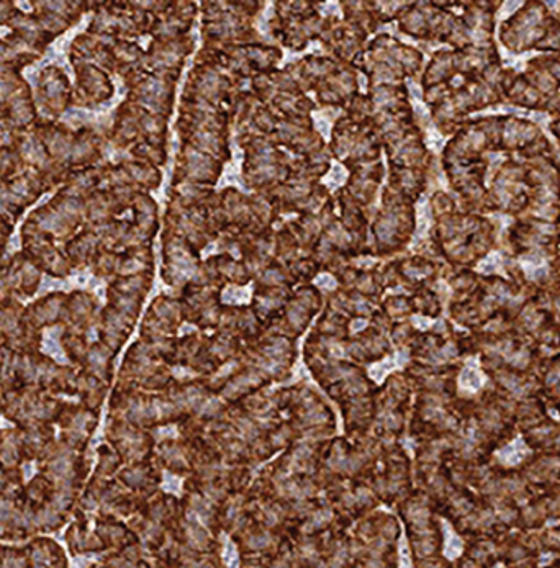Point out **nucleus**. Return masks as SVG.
Returning <instances> with one entry per match:
<instances>
[{"instance_id": "f257e3e1", "label": "nucleus", "mask_w": 560, "mask_h": 568, "mask_svg": "<svg viewBox=\"0 0 560 568\" xmlns=\"http://www.w3.org/2000/svg\"><path fill=\"white\" fill-rule=\"evenodd\" d=\"M89 20H91V17H84V20H82L79 26L72 27L67 33L58 37L57 40L50 44V48H48L47 53H44V57L41 58L40 61H37L32 67L23 69V78L30 82L33 91L37 89L38 74H40L41 69L50 67V64L64 69L67 74L70 75V81L74 84L75 75L74 71H72L70 60H68V51H70L71 41L74 40L75 34L81 33L82 30L88 27Z\"/></svg>"}, {"instance_id": "f03ea898", "label": "nucleus", "mask_w": 560, "mask_h": 568, "mask_svg": "<svg viewBox=\"0 0 560 568\" xmlns=\"http://www.w3.org/2000/svg\"><path fill=\"white\" fill-rule=\"evenodd\" d=\"M408 354L407 353H397L394 357H387L383 363L374 364V366L369 367L370 377L377 382V384H383L384 378L387 377V374H390L395 368L404 367L407 364Z\"/></svg>"}, {"instance_id": "7ed1b4c3", "label": "nucleus", "mask_w": 560, "mask_h": 568, "mask_svg": "<svg viewBox=\"0 0 560 568\" xmlns=\"http://www.w3.org/2000/svg\"><path fill=\"white\" fill-rule=\"evenodd\" d=\"M526 453H528V447L521 439L515 440L510 446L505 447L498 453V459L501 463L510 464V466H515V464L521 463L525 459Z\"/></svg>"}, {"instance_id": "20e7f679", "label": "nucleus", "mask_w": 560, "mask_h": 568, "mask_svg": "<svg viewBox=\"0 0 560 568\" xmlns=\"http://www.w3.org/2000/svg\"><path fill=\"white\" fill-rule=\"evenodd\" d=\"M460 387L466 388V390L477 392L483 385V377L480 374L479 368H477L476 364H469L466 368H464L462 374H460L459 378Z\"/></svg>"}, {"instance_id": "39448f33", "label": "nucleus", "mask_w": 560, "mask_h": 568, "mask_svg": "<svg viewBox=\"0 0 560 568\" xmlns=\"http://www.w3.org/2000/svg\"><path fill=\"white\" fill-rule=\"evenodd\" d=\"M53 192H48V194H44L43 197L40 199V201L33 203L32 206H29L27 209V212L23 213L22 216H20L19 222H17L16 225V233H13V236L10 237L9 243V253H12V251L20 250V229H22L23 223H26L27 216H29L30 212H33V210L38 209V206L44 205L48 201H51L53 199Z\"/></svg>"}, {"instance_id": "423d86ee", "label": "nucleus", "mask_w": 560, "mask_h": 568, "mask_svg": "<svg viewBox=\"0 0 560 568\" xmlns=\"http://www.w3.org/2000/svg\"><path fill=\"white\" fill-rule=\"evenodd\" d=\"M442 528H445L446 535L445 556L448 557V559H456V557H459L460 552H462V540L456 536V532L452 531L448 523L442 521Z\"/></svg>"}, {"instance_id": "0eeeda50", "label": "nucleus", "mask_w": 560, "mask_h": 568, "mask_svg": "<svg viewBox=\"0 0 560 568\" xmlns=\"http://www.w3.org/2000/svg\"><path fill=\"white\" fill-rule=\"evenodd\" d=\"M223 562H225L226 568H240V554L238 549H236L233 540L230 539L228 536L223 535Z\"/></svg>"}, {"instance_id": "6e6552de", "label": "nucleus", "mask_w": 560, "mask_h": 568, "mask_svg": "<svg viewBox=\"0 0 560 568\" xmlns=\"http://www.w3.org/2000/svg\"><path fill=\"white\" fill-rule=\"evenodd\" d=\"M251 301V287L236 288L230 287L223 292V302L225 303H247Z\"/></svg>"}, {"instance_id": "1a4fd4ad", "label": "nucleus", "mask_w": 560, "mask_h": 568, "mask_svg": "<svg viewBox=\"0 0 560 568\" xmlns=\"http://www.w3.org/2000/svg\"><path fill=\"white\" fill-rule=\"evenodd\" d=\"M163 490L166 491V494H173L181 497L182 478L175 477V475L170 474V471H164Z\"/></svg>"}, {"instance_id": "9d476101", "label": "nucleus", "mask_w": 560, "mask_h": 568, "mask_svg": "<svg viewBox=\"0 0 560 568\" xmlns=\"http://www.w3.org/2000/svg\"><path fill=\"white\" fill-rule=\"evenodd\" d=\"M398 559H400V567L398 568H414L411 566L410 549H408L407 536L405 531L401 532L400 542H398Z\"/></svg>"}, {"instance_id": "9b49d317", "label": "nucleus", "mask_w": 560, "mask_h": 568, "mask_svg": "<svg viewBox=\"0 0 560 568\" xmlns=\"http://www.w3.org/2000/svg\"><path fill=\"white\" fill-rule=\"evenodd\" d=\"M315 284L319 288H328V291L336 287V281L329 274H322L319 277H316Z\"/></svg>"}, {"instance_id": "f8f14e48", "label": "nucleus", "mask_w": 560, "mask_h": 568, "mask_svg": "<svg viewBox=\"0 0 560 568\" xmlns=\"http://www.w3.org/2000/svg\"><path fill=\"white\" fill-rule=\"evenodd\" d=\"M333 181H335V185L343 184L346 179V171L343 169V166H339V164H336L335 168H333L332 172Z\"/></svg>"}, {"instance_id": "ddd939ff", "label": "nucleus", "mask_w": 560, "mask_h": 568, "mask_svg": "<svg viewBox=\"0 0 560 568\" xmlns=\"http://www.w3.org/2000/svg\"><path fill=\"white\" fill-rule=\"evenodd\" d=\"M414 323H415V326H417V328H420V329H428L429 326L432 325L431 320L421 318V316H414Z\"/></svg>"}, {"instance_id": "4468645a", "label": "nucleus", "mask_w": 560, "mask_h": 568, "mask_svg": "<svg viewBox=\"0 0 560 568\" xmlns=\"http://www.w3.org/2000/svg\"><path fill=\"white\" fill-rule=\"evenodd\" d=\"M160 436L177 437V429H175L174 426H167V428L160 429Z\"/></svg>"}, {"instance_id": "2eb2a0df", "label": "nucleus", "mask_w": 560, "mask_h": 568, "mask_svg": "<svg viewBox=\"0 0 560 568\" xmlns=\"http://www.w3.org/2000/svg\"><path fill=\"white\" fill-rule=\"evenodd\" d=\"M367 322L366 320H356V322L353 323V326H350V329H353V333L360 332V329L366 328Z\"/></svg>"}, {"instance_id": "dca6fc26", "label": "nucleus", "mask_w": 560, "mask_h": 568, "mask_svg": "<svg viewBox=\"0 0 560 568\" xmlns=\"http://www.w3.org/2000/svg\"><path fill=\"white\" fill-rule=\"evenodd\" d=\"M333 354H335V356L343 357L346 353L342 349V347L335 346L333 347Z\"/></svg>"}, {"instance_id": "f3484780", "label": "nucleus", "mask_w": 560, "mask_h": 568, "mask_svg": "<svg viewBox=\"0 0 560 568\" xmlns=\"http://www.w3.org/2000/svg\"><path fill=\"white\" fill-rule=\"evenodd\" d=\"M174 374H179L177 377H185V375H191V372L184 371V368H174Z\"/></svg>"}, {"instance_id": "a211bd4d", "label": "nucleus", "mask_w": 560, "mask_h": 568, "mask_svg": "<svg viewBox=\"0 0 560 568\" xmlns=\"http://www.w3.org/2000/svg\"><path fill=\"white\" fill-rule=\"evenodd\" d=\"M20 6V9L27 10V12H32V6L29 2H17Z\"/></svg>"}, {"instance_id": "6ab92c4d", "label": "nucleus", "mask_w": 560, "mask_h": 568, "mask_svg": "<svg viewBox=\"0 0 560 568\" xmlns=\"http://www.w3.org/2000/svg\"><path fill=\"white\" fill-rule=\"evenodd\" d=\"M10 33V29H7V27H0V38L6 37V34Z\"/></svg>"}, {"instance_id": "aec40b11", "label": "nucleus", "mask_w": 560, "mask_h": 568, "mask_svg": "<svg viewBox=\"0 0 560 568\" xmlns=\"http://www.w3.org/2000/svg\"><path fill=\"white\" fill-rule=\"evenodd\" d=\"M0 568H2V547H0Z\"/></svg>"}]
</instances>
